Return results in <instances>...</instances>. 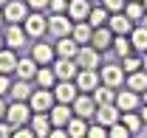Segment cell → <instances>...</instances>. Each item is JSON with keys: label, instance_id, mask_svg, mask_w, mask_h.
Segmentation results:
<instances>
[{"label": "cell", "instance_id": "1", "mask_svg": "<svg viewBox=\"0 0 147 138\" xmlns=\"http://www.w3.org/2000/svg\"><path fill=\"white\" fill-rule=\"evenodd\" d=\"M23 28H26L28 40H42L48 34V17L42 11H28V17L23 20Z\"/></svg>", "mask_w": 147, "mask_h": 138}, {"label": "cell", "instance_id": "2", "mask_svg": "<svg viewBox=\"0 0 147 138\" xmlns=\"http://www.w3.org/2000/svg\"><path fill=\"white\" fill-rule=\"evenodd\" d=\"M54 104H57L54 90H48V87H37L34 93L28 96V107H31L34 113H48Z\"/></svg>", "mask_w": 147, "mask_h": 138}, {"label": "cell", "instance_id": "3", "mask_svg": "<svg viewBox=\"0 0 147 138\" xmlns=\"http://www.w3.org/2000/svg\"><path fill=\"white\" fill-rule=\"evenodd\" d=\"M31 116H34V110L28 107V102H11L6 110V121L11 127H23L26 121H31Z\"/></svg>", "mask_w": 147, "mask_h": 138}, {"label": "cell", "instance_id": "4", "mask_svg": "<svg viewBox=\"0 0 147 138\" xmlns=\"http://www.w3.org/2000/svg\"><path fill=\"white\" fill-rule=\"evenodd\" d=\"M99 79H102V85H108V87H122L125 85V79H127V73L122 70V65H99Z\"/></svg>", "mask_w": 147, "mask_h": 138}, {"label": "cell", "instance_id": "5", "mask_svg": "<svg viewBox=\"0 0 147 138\" xmlns=\"http://www.w3.org/2000/svg\"><path fill=\"white\" fill-rule=\"evenodd\" d=\"M3 40H6V48H11V51H20L23 45H26V28L20 25V23H6V31H3Z\"/></svg>", "mask_w": 147, "mask_h": 138}, {"label": "cell", "instance_id": "6", "mask_svg": "<svg viewBox=\"0 0 147 138\" xmlns=\"http://www.w3.org/2000/svg\"><path fill=\"white\" fill-rule=\"evenodd\" d=\"M0 11H3V20L6 23H20L23 25V20L28 17V3L26 0H9Z\"/></svg>", "mask_w": 147, "mask_h": 138}, {"label": "cell", "instance_id": "7", "mask_svg": "<svg viewBox=\"0 0 147 138\" xmlns=\"http://www.w3.org/2000/svg\"><path fill=\"white\" fill-rule=\"evenodd\" d=\"M71 31H74V20L68 17V14H51V17H48V34L54 37V40L71 37Z\"/></svg>", "mask_w": 147, "mask_h": 138}, {"label": "cell", "instance_id": "8", "mask_svg": "<svg viewBox=\"0 0 147 138\" xmlns=\"http://www.w3.org/2000/svg\"><path fill=\"white\" fill-rule=\"evenodd\" d=\"M71 107H74V116H79V119H91V116H96V99H93L91 93H79L76 99L71 102Z\"/></svg>", "mask_w": 147, "mask_h": 138}, {"label": "cell", "instance_id": "9", "mask_svg": "<svg viewBox=\"0 0 147 138\" xmlns=\"http://www.w3.org/2000/svg\"><path fill=\"white\" fill-rule=\"evenodd\" d=\"M76 87H79V93H93L96 87L102 85V79H99V70H91V68H79L76 73Z\"/></svg>", "mask_w": 147, "mask_h": 138}, {"label": "cell", "instance_id": "10", "mask_svg": "<svg viewBox=\"0 0 147 138\" xmlns=\"http://www.w3.org/2000/svg\"><path fill=\"white\" fill-rule=\"evenodd\" d=\"M116 107L122 110V113H130V110H139L142 107V93H136V90H116Z\"/></svg>", "mask_w": 147, "mask_h": 138}, {"label": "cell", "instance_id": "11", "mask_svg": "<svg viewBox=\"0 0 147 138\" xmlns=\"http://www.w3.org/2000/svg\"><path fill=\"white\" fill-rule=\"evenodd\" d=\"M31 56H34L37 65H54L57 59V51L51 42H42V40H37L34 45H31Z\"/></svg>", "mask_w": 147, "mask_h": 138}, {"label": "cell", "instance_id": "12", "mask_svg": "<svg viewBox=\"0 0 147 138\" xmlns=\"http://www.w3.org/2000/svg\"><path fill=\"white\" fill-rule=\"evenodd\" d=\"M74 62L79 65V68H91V70H99V51L93 48V45H82L79 51H76V56H74Z\"/></svg>", "mask_w": 147, "mask_h": 138}, {"label": "cell", "instance_id": "13", "mask_svg": "<svg viewBox=\"0 0 147 138\" xmlns=\"http://www.w3.org/2000/svg\"><path fill=\"white\" fill-rule=\"evenodd\" d=\"M51 68H54V73H57V79H59V82H74V79H76V73H79V65H76L74 59H59V56L54 59V65H51Z\"/></svg>", "mask_w": 147, "mask_h": 138}, {"label": "cell", "instance_id": "14", "mask_svg": "<svg viewBox=\"0 0 147 138\" xmlns=\"http://www.w3.org/2000/svg\"><path fill=\"white\" fill-rule=\"evenodd\" d=\"M119 121H122V110H119L116 104H99V107H96V124L113 127V124H119Z\"/></svg>", "mask_w": 147, "mask_h": 138}, {"label": "cell", "instance_id": "15", "mask_svg": "<svg viewBox=\"0 0 147 138\" xmlns=\"http://www.w3.org/2000/svg\"><path fill=\"white\" fill-rule=\"evenodd\" d=\"M48 119H51V124H54V127H68V121L74 119V107H71V104L57 102L54 107L48 110Z\"/></svg>", "mask_w": 147, "mask_h": 138}, {"label": "cell", "instance_id": "16", "mask_svg": "<svg viewBox=\"0 0 147 138\" xmlns=\"http://www.w3.org/2000/svg\"><path fill=\"white\" fill-rule=\"evenodd\" d=\"M54 99L57 102H62V104H71L76 96H79V87H76V82H57L54 87Z\"/></svg>", "mask_w": 147, "mask_h": 138}, {"label": "cell", "instance_id": "17", "mask_svg": "<svg viewBox=\"0 0 147 138\" xmlns=\"http://www.w3.org/2000/svg\"><path fill=\"white\" fill-rule=\"evenodd\" d=\"M108 25H110V31H113V34H130V31L136 28V23H133V20H130L125 11H116V14H110Z\"/></svg>", "mask_w": 147, "mask_h": 138}, {"label": "cell", "instance_id": "18", "mask_svg": "<svg viewBox=\"0 0 147 138\" xmlns=\"http://www.w3.org/2000/svg\"><path fill=\"white\" fill-rule=\"evenodd\" d=\"M71 40L82 48V45H91L93 40V25L88 20H82V23H74V31H71Z\"/></svg>", "mask_w": 147, "mask_h": 138}, {"label": "cell", "instance_id": "19", "mask_svg": "<svg viewBox=\"0 0 147 138\" xmlns=\"http://www.w3.org/2000/svg\"><path fill=\"white\" fill-rule=\"evenodd\" d=\"M37 70H40V65L34 62V56L28 54V56L17 59V70H14V76H17V79H26V82H31V79L37 76Z\"/></svg>", "mask_w": 147, "mask_h": 138}, {"label": "cell", "instance_id": "20", "mask_svg": "<svg viewBox=\"0 0 147 138\" xmlns=\"http://www.w3.org/2000/svg\"><path fill=\"white\" fill-rule=\"evenodd\" d=\"M91 0H68V17L74 20V23H82V20H88V14H91Z\"/></svg>", "mask_w": 147, "mask_h": 138}, {"label": "cell", "instance_id": "21", "mask_svg": "<svg viewBox=\"0 0 147 138\" xmlns=\"http://www.w3.org/2000/svg\"><path fill=\"white\" fill-rule=\"evenodd\" d=\"M113 31H110V25H102V28H93V40L91 45L96 48V51H108L110 45H113Z\"/></svg>", "mask_w": 147, "mask_h": 138}, {"label": "cell", "instance_id": "22", "mask_svg": "<svg viewBox=\"0 0 147 138\" xmlns=\"http://www.w3.org/2000/svg\"><path fill=\"white\" fill-rule=\"evenodd\" d=\"M31 130H34L37 138H48V133L54 130V124L48 119V113H34L31 116Z\"/></svg>", "mask_w": 147, "mask_h": 138}, {"label": "cell", "instance_id": "23", "mask_svg": "<svg viewBox=\"0 0 147 138\" xmlns=\"http://www.w3.org/2000/svg\"><path fill=\"white\" fill-rule=\"evenodd\" d=\"M54 51H57V56H59V59H74V56H76V51H79V45L74 42L71 37H59V40L54 42Z\"/></svg>", "mask_w": 147, "mask_h": 138}, {"label": "cell", "instance_id": "24", "mask_svg": "<svg viewBox=\"0 0 147 138\" xmlns=\"http://www.w3.org/2000/svg\"><path fill=\"white\" fill-rule=\"evenodd\" d=\"M127 37L133 42V51L136 54H147V25H136Z\"/></svg>", "mask_w": 147, "mask_h": 138}, {"label": "cell", "instance_id": "25", "mask_svg": "<svg viewBox=\"0 0 147 138\" xmlns=\"http://www.w3.org/2000/svg\"><path fill=\"white\" fill-rule=\"evenodd\" d=\"M17 51H11V48H3V51H0V73H9V76H11V73H14V70H17Z\"/></svg>", "mask_w": 147, "mask_h": 138}, {"label": "cell", "instance_id": "26", "mask_svg": "<svg viewBox=\"0 0 147 138\" xmlns=\"http://www.w3.org/2000/svg\"><path fill=\"white\" fill-rule=\"evenodd\" d=\"M34 79H37V87H48V90H51V87L59 82L51 65H40V70H37V76H34Z\"/></svg>", "mask_w": 147, "mask_h": 138}, {"label": "cell", "instance_id": "27", "mask_svg": "<svg viewBox=\"0 0 147 138\" xmlns=\"http://www.w3.org/2000/svg\"><path fill=\"white\" fill-rule=\"evenodd\" d=\"M110 51L116 54L119 59H122V56H127V54H133V42H130V37H127V34H116V37H113Z\"/></svg>", "mask_w": 147, "mask_h": 138}, {"label": "cell", "instance_id": "28", "mask_svg": "<svg viewBox=\"0 0 147 138\" xmlns=\"http://www.w3.org/2000/svg\"><path fill=\"white\" fill-rule=\"evenodd\" d=\"M125 85L130 90H136V93H144L147 90V70H136V73H127V79H125Z\"/></svg>", "mask_w": 147, "mask_h": 138}, {"label": "cell", "instance_id": "29", "mask_svg": "<svg viewBox=\"0 0 147 138\" xmlns=\"http://www.w3.org/2000/svg\"><path fill=\"white\" fill-rule=\"evenodd\" d=\"M125 14H127V17L133 20L136 25H139V23L147 17V9H144V3H142V0H127V6H125Z\"/></svg>", "mask_w": 147, "mask_h": 138}, {"label": "cell", "instance_id": "30", "mask_svg": "<svg viewBox=\"0 0 147 138\" xmlns=\"http://www.w3.org/2000/svg\"><path fill=\"white\" fill-rule=\"evenodd\" d=\"M108 20H110V11L99 3V6H93L91 9V14H88V23H91L93 28H102V25H108Z\"/></svg>", "mask_w": 147, "mask_h": 138}, {"label": "cell", "instance_id": "31", "mask_svg": "<svg viewBox=\"0 0 147 138\" xmlns=\"http://www.w3.org/2000/svg\"><path fill=\"white\" fill-rule=\"evenodd\" d=\"M91 96L96 99V104H116V90H113V87H108V85H99Z\"/></svg>", "mask_w": 147, "mask_h": 138}, {"label": "cell", "instance_id": "32", "mask_svg": "<svg viewBox=\"0 0 147 138\" xmlns=\"http://www.w3.org/2000/svg\"><path fill=\"white\" fill-rule=\"evenodd\" d=\"M31 93H34V90L28 87L26 79H17V82L11 85V99H14V102H28V96H31Z\"/></svg>", "mask_w": 147, "mask_h": 138}, {"label": "cell", "instance_id": "33", "mask_svg": "<svg viewBox=\"0 0 147 138\" xmlns=\"http://www.w3.org/2000/svg\"><path fill=\"white\" fill-rule=\"evenodd\" d=\"M65 130H68L71 138H85V135H88V124H85V119H79V116H74V119L68 121Z\"/></svg>", "mask_w": 147, "mask_h": 138}, {"label": "cell", "instance_id": "34", "mask_svg": "<svg viewBox=\"0 0 147 138\" xmlns=\"http://www.w3.org/2000/svg\"><path fill=\"white\" fill-rule=\"evenodd\" d=\"M122 124L127 127L130 133H139L144 121H142V116H139V110H130V113H122Z\"/></svg>", "mask_w": 147, "mask_h": 138}, {"label": "cell", "instance_id": "35", "mask_svg": "<svg viewBox=\"0 0 147 138\" xmlns=\"http://www.w3.org/2000/svg\"><path fill=\"white\" fill-rule=\"evenodd\" d=\"M122 70H125V73H136V70H142V56H133V54L122 56Z\"/></svg>", "mask_w": 147, "mask_h": 138}, {"label": "cell", "instance_id": "36", "mask_svg": "<svg viewBox=\"0 0 147 138\" xmlns=\"http://www.w3.org/2000/svg\"><path fill=\"white\" fill-rule=\"evenodd\" d=\"M108 138H130V130L119 121V124H113V127H108Z\"/></svg>", "mask_w": 147, "mask_h": 138}, {"label": "cell", "instance_id": "37", "mask_svg": "<svg viewBox=\"0 0 147 138\" xmlns=\"http://www.w3.org/2000/svg\"><path fill=\"white\" fill-rule=\"evenodd\" d=\"M102 6L108 9L110 14H116V11H125V6H127V0H102Z\"/></svg>", "mask_w": 147, "mask_h": 138}, {"label": "cell", "instance_id": "38", "mask_svg": "<svg viewBox=\"0 0 147 138\" xmlns=\"http://www.w3.org/2000/svg\"><path fill=\"white\" fill-rule=\"evenodd\" d=\"M48 9H51V14H68V0H51Z\"/></svg>", "mask_w": 147, "mask_h": 138}, {"label": "cell", "instance_id": "39", "mask_svg": "<svg viewBox=\"0 0 147 138\" xmlns=\"http://www.w3.org/2000/svg\"><path fill=\"white\" fill-rule=\"evenodd\" d=\"M85 138H108V127L93 124V127H88V135H85Z\"/></svg>", "mask_w": 147, "mask_h": 138}, {"label": "cell", "instance_id": "40", "mask_svg": "<svg viewBox=\"0 0 147 138\" xmlns=\"http://www.w3.org/2000/svg\"><path fill=\"white\" fill-rule=\"evenodd\" d=\"M11 76L9 73H0V96H6V93H11Z\"/></svg>", "mask_w": 147, "mask_h": 138}, {"label": "cell", "instance_id": "41", "mask_svg": "<svg viewBox=\"0 0 147 138\" xmlns=\"http://www.w3.org/2000/svg\"><path fill=\"white\" fill-rule=\"evenodd\" d=\"M26 3H28V9H31V11H42V9H48V3H51V0H26Z\"/></svg>", "mask_w": 147, "mask_h": 138}, {"label": "cell", "instance_id": "42", "mask_svg": "<svg viewBox=\"0 0 147 138\" xmlns=\"http://www.w3.org/2000/svg\"><path fill=\"white\" fill-rule=\"evenodd\" d=\"M11 138H37V135H34V130H26V127H17Z\"/></svg>", "mask_w": 147, "mask_h": 138}, {"label": "cell", "instance_id": "43", "mask_svg": "<svg viewBox=\"0 0 147 138\" xmlns=\"http://www.w3.org/2000/svg\"><path fill=\"white\" fill-rule=\"evenodd\" d=\"M48 138H71V135H68V130H65V127H54V130L48 133Z\"/></svg>", "mask_w": 147, "mask_h": 138}, {"label": "cell", "instance_id": "44", "mask_svg": "<svg viewBox=\"0 0 147 138\" xmlns=\"http://www.w3.org/2000/svg\"><path fill=\"white\" fill-rule=\"evenodd\" d=\"M6 110H9V107H6V102H3V96H0V121L6 119Z\"/></svg>", "mask_w": 147, "mask_h": 138}, {"label": "cell", "instance_id": "45", "mask_svg": "<svg viewBox=\"0 0 147 138\" xmlns=\"http://www.w3.org/2000/svg\"><path fill=\"white\" fill-rule=\"evenodd\" d=\"M139 116H142V121L147 124V104H142V107H139Z\"/></svg>", "mask_w": 147, "mask_h": 138}, {"label": "cell", "instance_id": "46", "mask_svg": "<svg viewBox=\"0 0 147 138\" xmlns=\"http://www.w3.org/2000/svg\"><path fill=\"white\" fill-rule=\"evenodd\" d=\"M142 68L147 70V54H142Z\"/></svg>", "mask_w": 147, "mask_h": 138}, {"label": "cell", "instance_id": "47", "mask_svg": "<svg viewBox=\"0 0 147 138\" xmlns=\"http://www.w3.org/2000/svg\"><path fill=\"white\" fill-rule=\"evenodd\" d=\"M3 48H6V40H3V34H0V51H3Z\"/></svg>", "mask_w": 147, "mask_h": 138}, {"label": "cell", "instance_id": "48", "mask_svg": "<svg viewBox=\"0 0 147 138\" xmlns=\"http://www.w3.org/2000/svg\"><path fill=\"white\" fill-rule=\"evenodd\" d=\"M3 25H6V20H3V11H0V28H3Z\"/></svg>", "mask_w": 147, "mask_h": 138}, {"label": "cell", "instance_id": "49", "mask_svg": "<svg viewBox=\"0 0 147 138\" xmlns=\"http://www.w3.org/2000/svg\"><path fill=\"white\" fill-rule=\"evenodd\" d=\"M142 102H144V104H147V90H144V93H142Z\"/></svg>", "mask_w": 147, "mask_h": 138}, {"label": "cell", "instance_id": "50", "mask_svg": "<svg viewBox=\"0 0 147 138\" xmlns=\"http://www.w3.org/2000/svg\"><path fill=\"white\" fill-rule=\"evenodd\" d=\"M6 3H9V0H0V9H3V6H6Z\"/></svg>", "mask_w": 147, "mask_h": 138}, {"label": "cell", "instance_id": "51", "mask_svg": "<svg viewBox=\"0 0 147 138\" xmlns=\"http://www.w3.org/2000/svg\"><path fill=\"white\" fill-rule=\"evenodd\" d=\"M91 3H102V0H91Z\"/></svg>", "mask_w": 147, "mask_h": 138}, {"label": "cell", "instance_id": "52", "mask_svg": "<svg viewBox=\"0 0 147 138\" xmlns=\"http://www.w3.org/2000/svg\"><path fill=\"white\" fill-rule=\"evenodd\" d=\"M142 3H144V9H147V0H142Z\"/></svg>", "mask_w": 147, "mask_h": 138}]
</instances>
